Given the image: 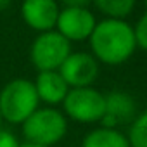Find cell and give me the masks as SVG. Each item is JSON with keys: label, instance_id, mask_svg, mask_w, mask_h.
I'll list each match as a JSON object with an SVG mask.
<instances>
[{"label": "cell", "instance_id": "1", "mask_svg": "<svg viewBox=\"0 0 147 147\" xmlns=\"http://www.w3.org/2000/svg\"><path fill=\"white\" fill-rule=\"evenodd\" d=\"M88 52L99 61L100 66L111 67L126 64L138 50L133 24L126 19L109 18L97 21L95 30L88 38Z\"/></svg>", "mask_w": 147, "mask_h": 147}, {"label": "cell", "instance_id": "2", "mask_svg": "<svg viewBox=\"0 0 147 147\" xmlns=\"http://www.w3.org/2000/svg\"><path fill=\"white\" fill-rule=\"evenodd\" d=\"M69 130V119L62 113L61 107L40 106L23 125L21 133L24 142L42 145V147H54L64 140Z\"/></svg>", "mask_w": 147, "mask_h": 147}, {"label": "cell", "instance_id": "3", "mask_svg": "<svg viewBox=\"0 0 147 147\" xmlns=\"http://www.w3.org/2000/svg\"><path fill=\"white\" fill-rule=\"evenodd\" d=\"M40 106L35 83L28 78H14L0 88V113L9 125L21 126Z\"/></svg>", "mask_w": 147, "mask_h": 147}, {"label": "cell", "instance_id": "4", "mask_svg": "<svg viewBox=\"0 0 147 147\" xmlns=\"http://www.w3.org/2000/svg\"><path fill=\"white\" fill-rule=\"evenodd\" d=\"M106 94L95 87L69 88L64 102L61 104L66 118L78 125H100L104 118Z\"/></svg>", "mask_w": 147, "mask_h": 147}, {"label": "cell", "instance_id": "5", "mask_svg": "<svg viewBox=\"0 0 147 147\" xmlns=\"http://www.w3.org/2000/svg\"><path fill=\"white\" fill-rule=\"evenodd\" d=\"M73 52L71 43L55 30L36 33L30 45V61L40 71H59L67 55Z\"/></svg>", "mask_w": 147, "mask_h": 147}, {"label": "cell", "instance_id": "6", "mask_svg": "<svg viewBox=\"0 0 147 147\" xmlns=\"http://www.w3.org/2000/svg\"><path fill=\"white\" fill-rule=\"evenodd\" d=\"M97 21L92 7H61L55 31H59L71 45L82 43L88 42Z\"/></svg>", "mask_w": 147, "mask_h": 147}, {"label": "cell", "instance_id": "7", "mask_svg": "<svg viewBox=\"0 0 147 147\" xmlns=\"http://www.w3.org/2000/svg\"><path fill=\"white\" fill-rule=\"evenodd\" d=\"M59 73L69 85V88L94 87L100 75V64L90 52L73 50L61 66Z\"/></svg>", "mask_w": 147, "mask_h": 147}, {"label": "cell", "instance_id": "8", "mask_svg": "<svg viewBox=\"0 0 147 147\" xmlns=\"http://www.w3.org/2000/svg\"><path fill=\"white\" fill-rule=\"evenodd\" d=\"M140 113L137 99L125 92V90H111L106 94V104H104V126H111L116 130L128 128L130 123L137 118Z\"/></svg>", "mask_w": 147, "mask_h": 147}, {"label": "cell", "instance_id": "9", "mask_svg": "<svg viewBox=\"0 0 147 147\" xmlns=\"http://www.w3.org/2000/svg\"><path fill=\"white\" fill-rule=\"evenodd\" d=\"M19 12L23 23L30 30L43 33L55 30L61 5L57 0H23Z\"/></svg>", "mask_w": 147, "mask_h": 147}, {"label": "cell", "instance_id": "10", "mask_svg": "<svg viewBox=\"0 0 147 147\" xmlns=\"http://www.w3.org/2000/svg\"><path fill=\"white\" fill-rule=\"evenodd\" d=\"M33 83L42 106L59 107L69 92V85L59 71H40Z\"/></svg>", "mask_w": 147, "mask_h": 147}, {"label": "cell", "instance_id": "11", "mask_svg": "<svg viewBox=\"0 0 147 147\" xmlns=\"http://www.w3.org/2000/svg\"><path fill=\"white\" fill-rule=\"evenodd\" d=\"M80 147H130V142L123 130L97 125L85 133Z\"/></svg>", "mask_w": 147, "mask_h": 147}, {"label": "cell", "instance_id": "12", "mask_svg": "<svg viewBox=\"0 0 147 147\" xmlns=\"http://www.w3.org/2000/svg\"><path fill=\"white\" fill-rule=\"evenodd\" d=\"M138 0H92V7L109 19H128L133 14Z\"/></svg>", "mask_w": 147, "mask_h": 147}, {"label": "cell", "instance_id": "13", "mask_svg": "<svg viewBox=\"0 0 147 147\" xmlns=\"http://www.w3.org/2000/svg\"><path fill=\"white\" fill-rule=\"evenodd\" d=\"M125 133L130 147H147V107L137 114Z\"/></svg>", "mask_w": 147, "mask_h": 147}, {"label": "cell", "instance_id": "14", "mask_svg": "<svg viewBox=\"0 0 147 147\" xmlns=\"http://www.w3.org/2000/svg\"><path fill=\"white\" fill-rule=\"evenodd\" d=\"M133 30H135L137 47L142 52H147V5H145V11L142 12V16L133 24Z\"/></svg>", "mask_w": 147, "mask_h": 147}, {"label": "cell", "instance_id": "15", "mask_svg": "<svg viewBox=\"0 0 147 147\" xmlns=\"http://www.w3.org/2000/svg\"><path fill=\"white\" fill-rule=\"evenodd\" d=\"M21 144L23 142L12 130L0 126V147H21Z\"/></svg>", "mask_w": 147, "mask_h": 147}, {"label": "cell", "instance_id": "16", "mask_svg": "<svg viewBox=\"0 0 147 147\" xmlns=\"http://www.w3.org/2000/svg\"><path fill=\"white\" fill-rule=\"evenodd\" d=\"M61 7H92V0H57Z\"/></svg>", "mask_w": 147, "mask_h": 147}, {"label": "cell", "instance_id": "17", "mask_svg": "<svg viewBox=\"0 0 147 147\" xmlns=\"http://www.w3.org/2000/svg\"><path fill=\"white\" fill-rule=\"evenodd\" d=\"M11 4H12V0H0V11L9 9V7H11Z\"/></svg>", "mask_w": 147, "mask_h": 147}, {"label": "cell", "instance_id": "18", "mask_svg": "<svg viewBox=\"0 0 147 147\" xmlns=\"http://www.w3.org/2000/svg\"><path fill=\"white\" fill-rule=\"evenodd\" d=\"M21 147H42V145H35V144H28V142H23Z\"/></svg>", "mask_w": 147, "mask_h": 147}, {"label": "cell", "instance_id": "19", "mask_svg": "<svg viewBox=\"0 0 147 147\" xmlns=\"http://www.w3.org/2000/svg\"><path fill=\"white\" fill-rule=\"evenodd\" d=\"M2 123H4V119H2V113H0V126H2Z\"/></svg>", "mask_w": 147, "mask_h": 147}]
</instances>
